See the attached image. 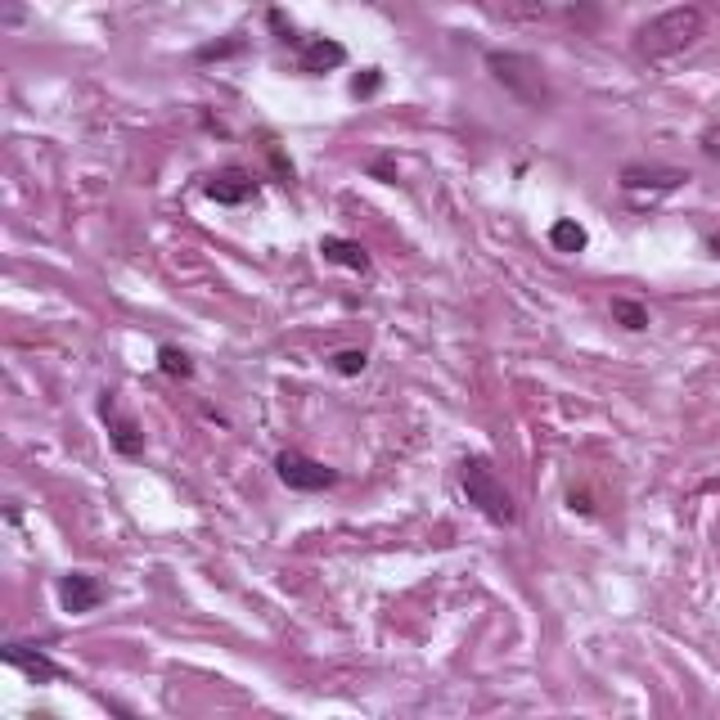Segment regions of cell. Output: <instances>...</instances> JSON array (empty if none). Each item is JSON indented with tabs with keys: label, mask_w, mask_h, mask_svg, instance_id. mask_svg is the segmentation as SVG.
I'll return each instance as SVG.
<instances>
[{
	"label": "cell",
	"mask_w": 720,
	"mask_h": 720,
	"mask_svg": "<svg viewBox=\"0 0 720 720\" xmlns=\"http://www.w3.org/2000/svg\"><path fill=\"white\" fill-rule=\"evenodd\" d=\"M711 252H716V257H720V234H711Z\"/></svg>",
	"instance_id": "cell-19"
},
{
	"label": "cell",
	"mask_w": 720,
	"mask_h": 720,
	"mask_svg": "<svg viewBox=\"0 0 720 720\" xmlns=\"http://www.w3.org/2000/svg\"><path fill=\"white\" fill-rule=\"evenodd\" d=\"M702 27H707V18H702L698 5H671L639 27L635 50H639V59H648V63L671 59V54H684L693 41H698Z\"/></svg>",
	"instance_id": "cell-1"
},
{
	"label": "cell",
	"mask_w": 720,
	"mask_h": 720,
	"mask_svg": "<svg viewBox=\"0 0 720 720\" xmlns=\"http://www.w3.org/2000/svg\"><path fill=\"white\" fill-rule=\"evenodd\" d=\"M698 144H702V153H707V158H720V126H707Z\"/></svg>",
	"instance_id": "cell-17"
},
{
	"label": "cell",
	"mask_w": 720,
	"mask_h": 720,
	"mask_svg": "<svg viewBox=\"0 0 720 720\" xmlns=\"http://www.w3.org/2000/svg\"><path fill=\"white\" fill-rule=\"evenodd\" d=\"M459 482H464V495L468 504H477V509L486 513L491 522H513L518 518V509H513V495L504 491V482L491 473V464L486 459H464V468H459Z\"/></svg>",
	"instance_id": "cell-3"
},
{
	"label": "cell",
	"mask_w": 720,
	"mask_h": 720,
	"mask_svg": "<svg viewBox=\"0 0 720 720\" xmlns=\"http://www.w3.org/2000/svg\"><path fill=\"white\" fill-rule=\"evenodd\" d=\"M365 365H369V356H365V351H356V347H351V351H338V356H333V369H338V374H347V378L360 374Z\"/></svg>",
	"instance_id": "cell-15"
},
{
	"label": "cell",
	"mask_w": 720,
	"mask_h": 720,
	"mask_svg": "<svg viewBox=\"0 0 720 720\" xmlns=\"http://www.w3.org/2000/svg\"><path fill=\"white\" fill-rule=\"evenodd\" d=\"M680 185H689V171L680 167H621V189L630 194H666Z\"/></svg>",
	"instance_id": "cell-5"
},
{
	"label": "cell",
	"mask_w": 720,
	"mask_h": 720,
	"mask_svg": "<svg viewBox=\"0 0 720 720\" xmlns=\"http://www.w3.org/2000/svg\"><path fill=\"white\" fill-rule=\"evenodd\" d=\"M23 23V0H5V27Z\"/></svg>",
	"instance_id": "cell-18"
},
{
	"label": "cell",
	"mask_w": 720,
	"mask_h": 720,
	"mask_svg": "<svg viewBox=\"0 0 720 720\" xmlns=\"http://www.w3.org/2000/svg\"><path fill=\"white\" fill-rule=\"evenodd\" d=\"M549 243H554L558 252H581L585 248V230L576 221H554L549 225Z\"/></svg>",
	"instance_id": "cell-12"
},
{
	"label": "cell",
	"mask_w": 720,
	"mask_h": 720,
	"mask_svg": "<svg viewBox=\"0 0 720 720\" xmlns=\"http://www.w3.org/2000/svg\"><path fill=\"white\" fill-rule=\"evenodd\" d=\"M257 194V180L248 176V171H216L212 180H207V198H216V203H248V198Z\"/></svg>",
	"instance_id": "cell-7"
},
{
	"label": "cell",
	"mask_w": 720,
	"mask_h": 720,
	"mask_svg": "<svg viewBox=\"0 0 720 720\" xmlns=\"http://www.w3.org/2000/svg\"><path fill=\"white\" fill-rule=\"evenodd\" d=\"M486 72H491V77L518 99V104H527V108H549L554 104V90H549L545 68H540V59H531V54L491 50L486 54Z\"/></svg>",
	"instance_id": "cell-2"
},
{
	"label": "cell",
	"mask_w": 720,
	"mask_h": 720,
	"mask_svg": "<svg viewBox=\"0 0 720 720\" xmlns=\"http://www.w3.org/2000/svg\"><path fill=\"white\" fill-rule=\"evenodd\" d=\"M338 63H347V50H342L338 41H306L302 45V72H324V68H338Z\"/></svg>",
	"instance_id": "cell-10"
},
{
	"label": "cell",
	"mask_w": 720,
	"mask_h": 720,
	"mask_svg": "<svg viewBox=\"0 0 720 720\" xmlns=\"http://www.w3.org/2000/svg\"><path fill=\"white\" fill-rule=\"evenodd\" d=\"M104 419H108V432H113V446L122 450V455H140V450H144V432L135 428V419L113 414V401H104Z\"/></svg>",
	"instance_id": "cell-9"
},
{
	"label": "cell",
	"mask_w": 720,
	"mask_h": 720,
	"mask_svg": "<svg viewBox=\"0 0 720 720\" xmlns=\"http://www.w3.org/2000/svg\"><path fill=\"white\" fill-rule=\"evenodd\" d=\"M99 599H104V590H99V581L95 576H86V572H68L59 581V603H63V612H90V608H99Z\"/></svg>",
	"instance_id": "cell-6"
},
{
	"label": "cell",
	"mask_w": 720,
	"mask_h": 720,
	"mask_svg": "<svg viewBox=\"0 0 720 720\" xmlns=\"http://www.w3.org/2000/svg\"><path fill=\"white\" fill-rule=\"evenodd\" d=\"M275 473H279V482L293 486V491H324V486L338 482V473H333L329 464H320V459L302 455V450H279Z\"/></svg>",
	"instance_id": "cell-4"
},
{
	"label": "cell",
	"mask_w": 720,
	"mask_h": 720,
	"mask_svg": "<svg viewBox=\"0 0 720 720\" xmlns=\"http://www.w3.org/2000/svg\"><path fill=\"white\" fill-rule=\"evenodd\" d=\"M158 360H162V369H167L171 378H189V374H194L189 356H185V351H176V347H162V351H158Z\"/></svg>",
	"instance_id": "cell-14"
},
{
	"label": "cell",
	"mask_w": 720,
	"mask_h": 720,
	"mask_svg": "<svg viewBox=\"0 0 720 720\" xmlns=\"http://www.w3.org/2000/svg\"><path fill=\"white\" fill-rule=\"evenodd\" d=\"M612 320L626 324V329H648V311L630 297H612Z\"/></svg>",
	"instance_id": "cell-13"
},
{
	"label": "cell",
	"mask_w": 720,
	"mask_h": 720,
	"mask_svg": "<svg viewBox=\"0 0 720 720\" xmlns=\"http://www.w3.org/2000/svg\"><path fill=\"white\" fill-rule=\"evenodd\" d=\"M378 81H383V77H378V68H369L365 77H356V81H351V90H356V95H374V90H378Z\"/></svg>",
	"instance_id": "cell-16"
},
{
	"label": "cell",
	"mask_w": 720,
	"mask_h": 720,
	"mask_svg": "<svg viewBox=\"0 0 720 720\" xmlns=\"http://www.w3.org/2000/svg\"><path fill=\"white\" fill-rule=\"evenodd\" d=\"M5 662H9V666H18V671H27L32 680H54V675H59V666H54L50 657L27 653L23 644H9V648H5Z\"/></svg>",
	"instance_id": "cell-11"
},
{
	"label": "cell",
	"mask_w": 720,
	"mask_h": 720,
	"mask_svg": "<svg viewBox=\"0 0 720 720\" xmlns=\"http://www.w3.org/2000/svg\"><path fill=\"white\" fill-rule=\"evenodd\" d=\"M320 252H324V261L347 266V270H356V275H365L369 270V252L360 248L356 239H338V234H329V239H320Z\"/></svg>",
	"instance_id": "cell-8"
}]
</instances>
